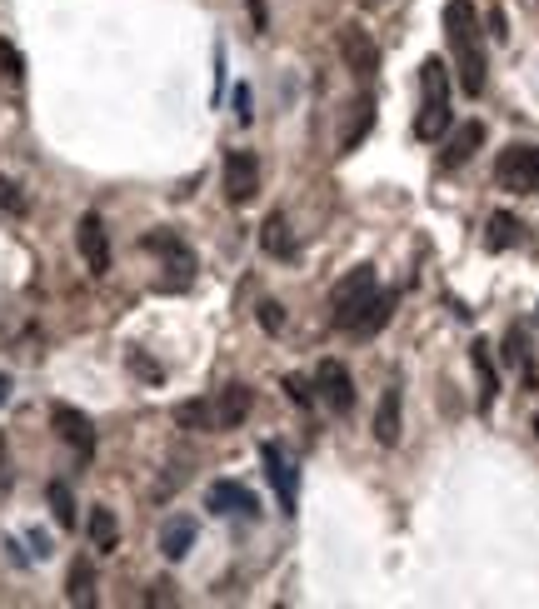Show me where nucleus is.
Here are the masks:
<instances>
[{
    "label": "nucleus",
    "mask_w": 539,
    "mask_h": 609,
    "mask_svg": "<svg viewBox=\"0 0 539 609\" xmlns=\"http://www.w3.org/2000/svg\"><path fill=\"white\" fill-rule=\"evenodd\" d=\"M315 400H325L335 415H350V405H355V380H350V370H345L340 360H320V370H315Z\"/></svg>",
    "instance_id": "0eeeda50"
},
{
    "label": "nucleus",
    "mask_w": 539,
    "mask_h": 609,
    "mask_svg": "<svg viewBox=\"0 0 539 609\" xmlns=\"http://www.w3.org/2000/svg\"><path fill=\"white\" fill-rule=\"evenodd\" d=\"M260 465H265V475H270V485H275L280 510L295 515V505H300V470H295V460L285 455V445L265 440V445H260Z\"/></svg>",
    "instance_id": "39448f33"
},
{
    "label": "nucleus",
    "mask_w": 539,
    "mask_h": 609,
    "mask_svg": "<svg viewBox=\"0 0 539 609\" xmlns=\"http://www.w3.org/2000/svg\"><path fill=\"white\" fill-rule=\"evenodd\" d=\"M245 10H250V25H255V30H270V10H265V0H245Z\"/></svg>",
    "instance_id": "7c9ffc66"
},
{
    "label": "nucleus",
    "mask_w": 539,
    "mask_h": 609,
    "mask_svg": "<svg viewBox=\"0 0 539 609\" xmlns=\"http://www.w3.org/2000/svg\"><path fill=\"white\" fill-rule=\"evenodd\" d=\"M340 55H345V70H355L360 80H370L380 70V45L365 25H345L340 30Z\"/></svg>",
    "instance_id": "6e6552de"
},
{
    "label": "nucleus",
    "mask_w": 539,
    "mask_h": 609,
    "mask_svg": "<svg viewBox=\"0 0 539 609\" xmlns=\"http://www.w3.org/2000/svg\"><path fill=\"white\" fill-rule=\"evenodd\" d=\"M0 75H5V80H25V55H20L10 40H0Z\"/></svg>",
    "instance_id": "bb28decb"
},
{
    "label": "nucleus",
    "mask_w": 539,
    "mask_h": 609,
    "mask_svg": "<svg viewBox=\"0 0 539 609\" xmlns=\"http://www.w3.org/2000/svg\"><path fill=\"white\" fill-rule=\"evenodd\" d=\"M130 370H135V375H145V380H160V365H155V360H145V355H130Z\"/></svg>",
    "instance_id": "2f4dec72"
},
{
    "label": "nucleus",
    "mask_w": 539,
    "mask_h": 609,
    "mask_svg": "<svg viewBox=\"0 0 539 609\" xmlns=\"http://www.w3.org/2000/svg\"><path fill=\"white\" fill-rule=\"evenodd\" d=\"M495 180H500V190L539 195V145H505L495 160Z\"/></svg>",
    "instance_id": "20e7f679"
},
{
    "label": "nucleus",
    "mask_w": 539,
    "mask_h": 609,
    "mask_svg": "<svg viewBox=\"0 0 539 609\" xmlns=\"http://www.w3.org/2000/svg\"><path fill=\"white\" fill-rule=\"evenodd\" d=\"M455 110H450V70L440 55H430L420 65V115H415V135L420 140H440L450 130Z\"/></svg>",
    "instance_id": "f03ea898"
},
{
    "label": "nucleus",
    "mask_w": 539,
    "mask_h": 609,
    "mask_svg": "<svg viewBox=\"0 0 539 609\" xmlns=\"http://www.w3.org/2000/svg\"><path fill=\"white\" fill-rule=\"evenodd\" d=\"M70 605H95V570H90V560L70 565Z\"/></svg>",
    "instance_id": "393cba45"
},
{
    "label": "nucleus",
    "mask_w": 539,
    "mask_h": 609,
    "mask_svg": "<svg viewBox=\"0 0 539 609\" xmlns=\"http://www.w3.org/2000/svg\"><path fill=\"white\" fill-rule=\"evenodd\" d=\"M480 145H485V125H480V120H470L465 130H455V140H450V150H445V160H440V165H445V170H460V165H465Z\"/></svg>",
    "instance_id": "a211bd4d"
},
{
    "label": "nucleus",
    "mask_w": 539,
    "mask_h": 609,
    "mask_svg": "<svg viewBox=\"0 0 539 609\" xmlns=\"http://www.w3.org/2000/svg\"><path fill=\"white\" fill-rule=\"evenodd\" d=\"M195 535H200V525L190 520V515H170L165 525H160V555L175 565V560H185L190 550H195Z\"/></svg>",
    "instance_id": "2eb2a0df"
},
{
    "label": "nucleus",
    "mask_w": 539,
    "mask_h": 609,
    "mask_svg": "<svg viewBox=\"0 0 539 609\" xmlns=\"http://www.w3.org/2000/svg\"><path fill=\"white\" fill-rule=\"evenodd\" d=\"M445 35H450V55H455V75L465 85V95L485 90V40H480V15L470 0H450L445 5Z\"/></svg>",
    "instance_id": "f257e3e1"
},
{
    "label": "nucleus",
    "mask_w": 539,
    "mask_h": 609,
    "mask_svg": "<svg viewBox=\"0 0 539 609\" xmlns=\"http://www.w3.org/2000/svg\"><path fill=\"white\" fill-rule=\"evenodd\" d=\"M260 250L270 255V260H295V230H290V215L285 210H275V215H265V225H260Z\"/></svg>",
    "instance_id": "4468645a"
},
{
    "label": "nucleus",
    "mask_w": 539,
    "mask_h": 609,
    "mask_svg": "<svg viewBox=\"0 0 539 609\" xmlns=\"http://www.w3.org/2000/svg\"><path fill=\"white\" fill-rule=\"evenodd\" d=\"M375 265H355L340 285H335V295H330V320L340 325V330H350L355 335V325L365 320V310H370V300H375Z\"/></svg>",
    "instance_id": "7ed1b4c3"
},
{
    "label": "nucleus",
    "mask_w": 539,
    "mask_h": 609,
    "mask_svg": "<svg viewBox=\"0 0 539 609\" xmlns=\"http://www.w3.org/2000/svg\"><path fill=\"white\" fill-rule=\"evenodd\" d=\"M0 210H25V195L10 175H0Z\"/></svg>",
    "instance_id": "c756f323"
},
{
    "label": "nucleus",
    "mask_w": 539,
    "mask_h": 609,
    "mask_svg": "<svg viewBox=\"0 0 539 609\" xmlns=\"http://www.w3.org/2000/svg\"><path fill=\"white\" fill-rule=\"evenodd\" d=\"M205 510H210V515L255 520V515H260V500H255V490H245L240 480H215V485L205 490Z\"/></svg>",
    "instance_id": "9b49d317"
},
{
    "label": "nucleus",
    "mask_w": 539,
    "mask_h": 609,
    "mask_svg": "<svg viewBox=\"0 0 539 609\" xmlns=\"http://www.w3.org/2000/svg\"><path fill=\"white\" fill-rule=\"evenodd\" d=\"M220 185H225L230 205H250L255 190H260V160H255V150H230L225 165H220Z\"/></svg>",
    "instance_id": "423d86ee"
},
{
    "label": "nucleus",
    "mask_w": 539,
    "mask_h": 609,
    "mask_svg": "<svg viewBox=\"0 0 539 609\" xmlns=\"http://www.w3.org/2000/svg\"><path fill=\"white\" fill-rule=\"evenodd\" d=\"M145 250L165 255V270H175V285H170V290L190 285V275H195V255L185 250V240H180V235H170V230H155V235H145Z\"/></svg>",
    "instance_id": "f8f14e48"
},
{
    "label": "nucleus",
    "mask_w": 539,
    "mask_h": 609,
    "mask_svg": "<svg viewBox=\"0 0 539 609\" xmlns=\"http://www.w3.org/2000/svg\"><path fill=\"white\" fill-rule=\"evenodd\" d=\"M235 120H240V125L255 120V95H250V85H235Z\"/></svg>",
    "instance_id": "c85d7f7f"
},
{
    "label": "nucleus",
    "mask_w": 539,
    "mask_h": 609,
    "mask_svg": "<svg viewBox=\"0 0 539 609\" xmlns=\"http://www.w3.org/2000/svg\"><path fill=\"white\" fill-rule=\"evenodd\" d=\"M255 320H260V330H270V335L285 330V310H280L275 300H260V305H255Z\"/></svg>",
    "instance_id": "cd10ccee"
},
{
    "label": "nucleus",
    "mask_w": 539,
    "mask_h": 609,
    "mask_svg": "<svg viewBox=\"0 0 539 609\" xmlns=\"http://www.w3.org/2000/svg\"><path fill=\"white\" fill-rule=\"evenodd\" d=\"M400 430H405V395H400V385H390L375 410V440L390 450V445H400Z\"/></svg>",
    "instance_id": "ddd939ff"
},
{
    "label": "nucleus",
    "mask_w": 539,
    "mask_h": 609,
    "mask_svg": "<svg viewBox=\"0 0 539 609\" xmlns=\"http://www.w3.org/2000/svg\"><path fill=\"white\" fill-rule=\"evenodd\" d=\"M175 425L195 430V435H210L215 430V405L210 400H185V405H175Z\"/></svg>",
    "instance_id": "4be33fe9"
},
{
    "label": "nucleus",
    "mask_w": 539,
    "mask_h": 609,
    "mask_svg": "<svg viewBox=\"0 0 539 609\" xmlns=\"http://www.w3.org/2000/svg\"><path fill=\"white\" fill-rule=\"evenodd\" d=\"M285 395H290V405H315V380H305V375H285Z\"/></svg>",
    "instance_id": "a878e982"
},
{
    "label": "nucleus",
    "mask_w": 539,
    "mask_h": 609,
    "mask_svg": "<svg viewBox=\"0 0 539 609\" xmlns=\"http://www.w3.org/2000/svg\"><path fill=\"white\" fill-rule=\"evenodd\" d=\"M520 245V220L510 215V210H495L490 215V225H485V250H515Z\"/></svg>",
    "instance_id": "6ab92c4d"
},
{
    "label": "nucleus",
    "mask_w": 539,
    "mask_h": 609,
    "mask_svg": "<svg viewBox=\"0 0 539 609\" xmlns=\"http://www.w3.org/2000/svg\"><path fill=\"white\" fill-rule=\"evenodd\" d=\"M535 435H539V415H535Z\"/></svg>",
    "instance_id": "72a5a7b5"
},
{
    "label": "nucleus",
    "mask_w": 539,
    "mask_h": 609,
    "mask_svg": "<svg viewBox=\"0 0 539 609\" xmlns=\"http://www.w3.org/2000/svg\"><path fill=\"white\" fill-rule=\"evenodd\" d=\"M470 360H475V375H480V410H490V405H495V395H500L495 355H490V345H485V340H475V345H470Z\"/></svg>",
    "instance_id": "f3484780"
},
{
    "label": "nucleus",
    "mask_w": 539,
    "mask_h": 609,
    "mask_svg": "<svg viewBox=\"0 0 539 609\" xmlns=\"http://www.w3.org/2000/svg\"><path fill=\"white\" fill-rule=\"evenodd\" d=\"M10 400V375H0V405Z\"/></svg>",
    "instance_id": "473e14b6"
},
{
    "label": "nucleus",
    "mask_w": 539,
    "mask_h": 609,
    "mask_svg": "<svg viewBox=\"0 0 539 609\" xmlns=\"http://www.w3.org/2000/svg\"><path fill=\"white\" fill-rule=\"evenodd\" d=\"M45 500H50V515H55L60 530H75V525H80V510H75V495H70L65 480H50V485H45Z\"/></svg>",
    "instance_id": "412c9836"
},
{
    "label": "nucleus",
    "mask_w": 539,
    "mask_h": 609,
    "mask_svg": "<svg viewBox=\"0 0 539 609\" xmlns=\"http://www.w3.org/2000/svg\"><path fill=\"white\" fill-rule=\"evenodd\" d=\"M50 425H55V435L75 450V460H90V455H95V425H90L75 405H50Z\"/></svg>",
    "instance_id": "9d476101"
},
{
    "label": "nucleus",
    "mask_w": 539,
    "mask_h": 609,
    "mask_svg": "<svg viewBox=\"0 0 539 609\" xmlns=\"http://www.w3.org/2000/svg\"><path fill=\"white\" fill-rule=\"evenodd\" d=\"M390 315H395V290H385V295L375 290V300H370V310H365V320L355 325V335H365V340H370V335H380V330L390 325Z\"/></svg>",
    "instance_id": "b1692460"
},
{
    "label": "nucleus",
    "mask_w": 539,
    "mask_h": 609,
    "mask_svg": "<svg viewBox=\"0 0 539 609\" xmlns=\"http://www.w3.org/2000/svg\"><path fill=\"white\" fill-rule=\"evenodd\" d=\"M75 245H80V260H85L90 275H105V270H110V240H105V220H100L95 210L80 215V225H75Z\"/></svg>",
    "instance_id": "1a4fd4ad"
},
{
    "label": "nucleus",
    "mask_w": 539,
    "mask_h": 609,
    "mask_svg": "<svg viewBox=\"0 0 539 609\" xmlns=\"http://www.w3.org/2000/svg\"><path fill=\"white\" fill-rule=\"evenodd\" d=\"M250 405H255L250 385H225L220 400H215V430H235V425H245Z\"/></svg>",
    "instance_id": "dca6fc26"
},
{
    "label": "nucleus",
    "mask_w": 539,
    "mask_h": 609,
    "mask_svg": "<svg viewBox=\"0 0 539 609\" xmlns=\"http://www.w3.org/2000/svg\"><path fill=\"white\" fill-rule=\"evenodd\" d=\"M90 545H95V550H105V555L120 545V520H115V510H105V505H95V510H90Z\"/></svg>",
    "instance_id": "5701e85b"
},
{
    "label": "nucleus",
    "mask_w": 539,
    "mask_h": 609,
    "mask_svg": "<svg viewBox=\"0 0 539 609\" xmlns=\"http://www.w3.org/2000/svg\"><path fill=\"white\" fill-rule=\"evenodd\" d=\"M370 125H375V95H360V105H355V120H350V130H340V155L360 150V140L370 135Z\"/></svg>",
    "instance_id": "aec40b11"
}]
</instances>
